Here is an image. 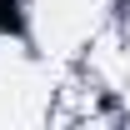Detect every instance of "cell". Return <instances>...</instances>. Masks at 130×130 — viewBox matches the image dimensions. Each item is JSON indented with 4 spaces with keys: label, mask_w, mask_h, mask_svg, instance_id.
<instances>
[{
    "label": "cell",
    "mask_w": 130,
    "mask_h": 130,
    "mask_svg": "<svg viewBox=\"0 0 130 130\" xmlns=\"http://www.w3.org/2000/svg\"><path fill=\"white\" fill-rule=\"evenodd\" d=\"M25 30V10L20 0H0V35H20Z\"/></svg>",
    "instance_id": "6da1fadb"
}]
</instances>
